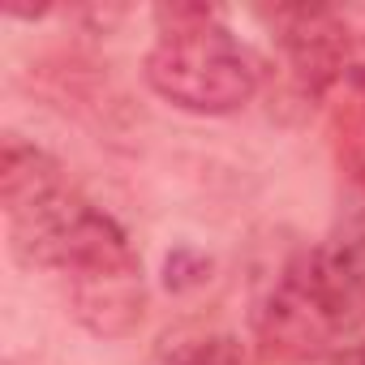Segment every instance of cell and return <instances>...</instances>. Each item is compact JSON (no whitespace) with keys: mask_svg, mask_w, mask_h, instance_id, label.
Returning <instances> with one entry per match:
<instances>
[{"mask_svg":"<svg viewBox=\"0 0 365 365\" xmlns=\"http://www.w3.org/2000/svg\"><path fill=\"white\" fill-rule=\"evenodd\" d=\"M258 339L279 361H314L365 327V202L301 250L254 314Z\"/></svg>","mask_w":365,"mask_h":365,"instance_id":"7a4b0ae2","label":"cell"},{"mask_svg":"<svg viewBox=\"0 0 365 365\" xmlns=\"http://www.w3.org/2000/svg\"><path fill=\"white\" fill-rule=\"evenodd\" d=\"M327 108H331V125H335L339 163L352 172L356 185H365V35L352 39L344 73L327 91Z\"/></svg>","mask_w":365,"mask_h":365,"instance_id":"5b68a950","label":"cell"},{"mask_svg":"<svg viewBox=\"0 0 365 365\" xmlns=\"http://www.w3.org/2000/svg\"><path fill=\"white\" fill-rule=\"evenodd\" d=\"M331 365H365V344H352V348H344Z\"/></svg>","mask_w":365,"mask_h":365,"instance_id":"52a82bcc","label":"cell"},{"mask_svg":"<svg viewBox=\"0 0 365 365\" xmlns=\"http://www.w3.org/2000/svg\"><path fill=\"white\" fill-rule=\"evenodd\" d=\"M168 365H250V356L232 335H198L180 344L168 356Z\"/></svg>","mask_w":365,"mask_h":365,"instance_id":"8992f818","label":"cell"},{"mask_svg":"<svg viewBox=\"0 0 365 365\" xmlns=\"http://www.w3.org/2000/svg\"><path fill=\"white\" fill-rule=\"evenodd\" d=\"M0 202L18 262L56 271L69 284L73 318L91 335L125 339L138 331L146 309L142 262L120 224L73 185L48 150L5 138Z\"/></svg>","mask_w":365,"mask_h":365,"instance_id":"6da1fadb","label":"cell"},{"mask_svg":"<svg viewBox=\"0 0 365 365\" xmlns=\"http://www.w3.org/2000/svg\"><path fill=\"white\" fill-rule=\"evenodd\" d=\"M352 31L331 9H275V43L305 95L327 99L352 52Z\"/></svg>","mask_w":365,"mask_h":365,"instance_id":"277c9868","label":"cell"},{"mask_svg":"<svg viewBox=\"0 0 365 365\" xmlns=\"http://www.w3.org/2000/svg\"><path fill=\"white\" fill-rule=\"evenodd\" d=\"M159 39L146 52V86L194 116H228L245 108L262 82L250 48L224 26L211 5H163L155 9Z\"/></svg>","mask_w":365,"mask_h":365,"instance_id":"3957f363","label":"cell"}]
</instances>
